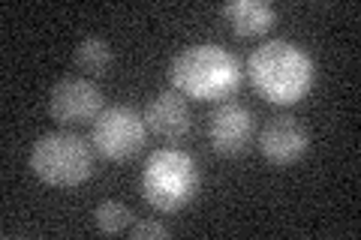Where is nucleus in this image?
<instances>
[{"mask_svg":"<svg viewBox=\"0 0 361 240\" xmlns=\"http://www.w3.org/2000/svg\"><path fill=\"white\" fill-rule=\"evenodd\" d=\"M253 90L271 106H295L310 94L316 66L301 45L289 39H271L247 61Z\"/></svg>","mask_w":361,"mask_h":240,"instance_id":"obj_1","label":"nucleus"},{"mask_svg":"<svg viewBox=\"0 0 361 240\" xmlns=\"http://www.w3.org/2000/svg\"><path fill=\"white\" fill-rule=\"evenodd\" d=\"M169 82L184 99L223 102L241 84V63L229 49L199 42L180 51L169 66Z\"/></svg>","mask_w":361,"mask_h":240,"instance_id":"obj_2","label":"nucleus"},{"mask_svg":"<svg viewBox=\"0 0 361 240\" xmlns=\"http://www.w3.org/2000/svg\"><path fill=\"white\" fill-rule=\"evenodd\" d=\"M199 165L180 147H160L142 168V196L160 213L184 210L199 192Z\"/></svg>","mask_w":361,"mask_h":240,"instance_id":"obj_3","label":"nucleus"},{"mask_svg":"<svg viewBox=\"0 0 361 240\" xmlns=\"http://www.w3.org/2000/svg\"><path fill=\"white\" fill-rule=\"evenodd\" d=\"M30 168L42 184L70 189L94 175V147L75 132H51L33 144Z\"/></svg>","mask_w":361,"mask_h":240,"instance_id":"obj_4","label":"nucleus"},{"mask_svg":"<svg viewBox=\"0 0 361 240\" xmlns=\"http://www.w3.org/2000/svg\"><path fill=\"white\" fill-rule=\"evenodd\" d=\"M145 135H148L145 118L133 106H109L94 120L90 144L109 163H127L145 147Z\"/></svg>","mask_w":361,"mask_h":240,"instance_id":"obj_5","label":"nucleus"},{"mask_svg":"<svg viewBox=\"0 0 361 240\" xmlns=\"http://www.w3.org/2000/svg\"><path fill=\"white\" fill-rule=\"evenodd\" d=\"M253 111L238 99H223L208 114V141L214 153L241 156L253 141Z\"/></svg>","mask_w":361,"mask_h":240,"instance_id":"obj_6","label":"nucleus"},{"mask_svg":"<svg viewBox=\"0 0 361 240\" xmlns=\"http://www.w3.org/2000/svg\"><path fill=\"white\" fill-rule=\"evenodd\" d=\"M51 118L63 127H78V123H94L103 111V90L90 78H63L51 87L49 96Z\"/></svg>","mask_w":361,"mask_h":240,"instance_id":"obj_7","label":"nucleus"},{"mask_svg":"<svg viewBox=\"0 0 361 240\" xmlns=\"http://www.w3.org/2000/svg\"><path fill=\"white\" fill-rule=\"evenodd\" d=\"M307 147H310L307 130L301 127V120L289 118V114L271 118L262 127V132H259V153L277 168L295 165L307 153Z\"/></svg>","mask_w":361,"mask_h":240,"instance_id":"obj_8","label":"nucleus"},{"mask_svg":"<svg viewBox=\"0 0 361 240\" xmlns=\"http://www.w3.org/2000/svg\"><path fill=\"white\" fill-rule=\"evenodd\" d=\"M145 127H148L151 135L163 139L169 144H175L180 139L190 135V127H193V114H190L187 99L178 94V90H163L157 94L148 106H145Z\"/></svg>","mask_w":361,"mask_h":240,"instance_id":"obj_9","label":"nucleus"},{"mask_svg":"<svg viewBox=\"0 0 361 240\" xmlns=\"http://www.w3.org/2000/svg\"><path fill=\"white\" fill-rule=\"evenodd\" d=\"M223 15L241 39L262 37V33L271 30V25L277 18L274 6L265 4V0H232V4L223 6Z\"/></svg>","mask_w":361,"mask_h":240,"instance_id":"obj_10","label":"nucleus"},{"mask_svg":"<svg viewBox=\"0 0 361 240\" xmlns=\"http://www.w3.org/2000/svg\"><path fill=\"white\" fill-rule=\"evenodd\" d=\"M111 61H115L111 45L99 37H87L75 45V66H78V72H85V75H94V78L106 75Z\"/></svg>","mask_w":361,"mask_h":240,"instance_id":"obj_11","label":"nucleus"},{"mask_svg":"<svg viewBox=\"0 0 361 240\" xmlns=\"http://www.w3.org/2000/svg\"><path fill=\"white\" fill-rule=\"evenodd\" d=\"M94 220H97V228L103 234H121V232H127V228L133 225V213H130V208L123 201L109 198V201H103L97 208Z\"/></svg>","mask_w":361,"mask_h":240,"instance_id":"obj_12","label":"nucleus"},{"mask_svg":"<svg viewBox=\"0 0 361 240\" xmlns=\"http://www.w3.org/2000/svg\"><path fill=\"white\" fill-rule=\"evenodd\" d=\"M133 237L135 240H148V237H172V232H169V225H163V222H157V220H139L133 228Z\"/></svg>","mask_w":361,"mask_h":240,"instance_id":"obj_13","label":"nucleus"}]
</instances>
